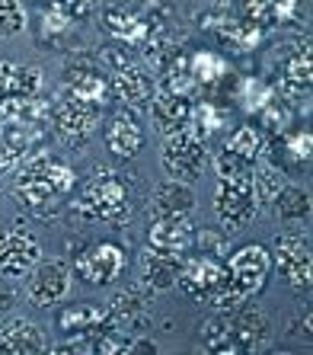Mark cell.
I'll use <instances>...</instances> for the list:
<instances>
[{
	"mask_svg": "<svg viewBox=\"0 0 313 355\" xmlns=\"http://www.w3.org/2000/svg\"><path fill=\"white\" fill-rule=\"evenodd\" d=\"M71 192H74V170L51 154L26 157V164L17 173V182H13L17 202L35 215H55V208Z\"/></svg>",
	"mask_w": 313,
	"mask_h": 355,
	"instance_id": "cell-1",
	"label": "cell"
},
{
	"mask_svg": "<svg viewBox=\"0 0 313 355\" xmlns=\"http://www.w3.org/2000/svg\"><path fill=\"white\" fill-rule=\"evenodd\" d=\"M176 285H179L189 297H195V301L211 304L215 311H233V307H240L247 301V297L233 288L231 272H227V266H224L217 257L186 259Z\"/></svg>",
	"mask_w": 313,
	"mask_h": 355,
	"instance_id": "cell-2",
	"label": "cell"
},
{
	"mask_svg": "<svg viewBox=\"0 0 313 355\" xmlns=\"http://www.w3.org/2000/svg\"><path fill=\"white\" fill-rule=\"evenodd\" d=\"M74 211L87 221H122V218H128V186L116 170L99 166L83 182Z\"/></svg>",
	"mask_w": 313,
	"mask_h": 355,
	"instance_id": "cell-3",
	"label": "cell"
},
{
	"mask_svg": "<svg viewBox=\"0 0 313 355\" xmlns=\"http://www.w3.org/2000/svg\"><path fill=\"white\" fill-rule=\"evenodd\" d=\"M160 166H163L166 180H179V182L198 180L208 166L205 138H198L192 128H182V132H176V135H166L163 154H160Z\"/></svg>",
	"mask_w": 313,
	"mask_h": 355,
	"instance_id": "cell-4",
	"label": "cell"
},
{
	"mask_svg": "<svg viewBox=\"0 0 313 355\" xmlns=\"http://www.w3.org/2000/svg\"><path fill=\"white\" fill-rule=\"evenodd\" d=\"M51 122H55V132L64 144L71 148H83L87 141L96 135L99 125V106L87 103V99L74 96V93H61L51 106Z\"/></svg>",
	"mask_w": 313,
	"mask_h": 355,
	"instance_id": "cell-5",
	"label": "cell"
},
{
	"mask_svg": "<svg viewBox=\"0 0 313 355\" xmlns=\"http://www.w3.org/2000/svg\"><path fill=\"white\" fill-rule=\"evenodd\" d=\"M215 215L224 231H243L256 215H259V202H256L253 182L249 176L237 180H221L215 189Z\"/></svg>",
	"mask_w": 313,
	"mask_h": 355,
	"instance_id": "cell-6",
	"label": "cell"
},
{
	"mask_svg": "<svg viewBox=\"0 0 313 355\" xmlns=\"http://www.w3.org/2000/svg\"><path fill=\"white\" fill-rule=\"evenodd\" d=\"M154 295L156 291L144 282H134L132 288L118 291L112 301L106 304V317H109V327L125 333H138L144 330L154 317Z\"/></svg>",
	"mask_w": 313,
	"mask_h": 355,
	"instance_id": "cell-7",
	"label": "cell"
},
{
	"mask_svg": "<svg viewBox=\"0 0 313 355\" xmlns=\"http://www.w3.org/2000/svg\"><path fill=\"white\" fill-rule=\"evenodd\" d=\"M74 272L64 259H39L29 269V282H26V297L35 307H55L61 304L71 291Z\"/></svg>",
	"mask_w": 313,
	"mask_h": 355,
	"instance_id": "cell-8",
	"label": "cell"
},
{
	"mask_svg": "<svg viewBox=\"0 0 313 355\" xmlns=\"http://www.w3.org/2000/svg\"><path fill=\"white\" fill-rule=\"evenodd\" d=\"M259 157H262V135L256 128H237L224 141L221 154L215 157V170L221 180L249 176V170L259 164Z\"/></svg>",
	"mask_w": 313,
	"mask_h": 355,
	"instance_id": "cell-9",
	"label": "cell"
},
{
	"mask_svg": "<svg viewBox=\"0 0 313 355\" xmlns=\"http://www.w3.org/2000/svg\"><path fill=\"white\" fill-rule=\"evenodd\" d=\"M275 269L291 288H310L313 250L307 234H281L275 237Z\"/></svg>",
	"mask_w": 313,
	"mask_h": 355,
	"instance_id": "cell-10",
	"label": "cell"
},
{
	"mask_svg": "<svg viewBox=\"0 0 313 355\" xmlns=\"http://www.w3.org/2000/svg\"><path fill=\"white\" fill-rule=\"evenodd\" d=\"M227 323H231V339H233V352L249 355V352H265L272 346V320L259 311V307H233L224 311Z\"/></svg>",
	"mask_w": 313,
	"mask_h": 355,
	"instance_id": "cell-11",
	"label": "cell"
},
{
	"mask_svg": "<svg viewBox=\"0 0 313 355\" xmlns=\"http://www.w3.org/2000/svg\"><path fill=\"white\" fill-rule=\"evenodd\" d=\"M42 259V243L26 227H3L0 231V275L23 279Z\"/></svg>",
	"mask_w": 313,
	"mask_h": 355,
	"instance_id": "cell-12",
	"label": "cell"
},
{
	"mask_svg": "<svg viewBox=\"0 0 313 355\" xmlns=\"http://www.w3.org/2000/svg\"><path fill=\"white\" fill-rule=\"evenodd\" d=\"M125 250L118 243H96V247L83 250L80 257L74 259V269L71 272L77 275L80 282L87 285H109V282H116L118 275L125 272Z\"/></svg>",
	"mask_w": 313,
	"mask_h": 355,
	"instance_id": "cell-13",
	"label": "cell"
},
{
	"mask_svg": "<svg viewBox=\"0 0 313 355\" xmlns=\"http://www.w3.org/2000/svg\"><path fill=\"white\" fill-rule=\"evenodd\" d=\"M227 272H231L233 288H237L243 297H249V295H256V291H262L265 279L272 272V257H269L265 247L249 243V247H240L231 257Z\"/></svg>",
	"mask_w": 313,
	"mask_h": 355,
	"instance_id": "cell-14",
	"label": "cell"
},
{
	"mask_svg": "<svg viewBox=\"0 0 313 355\" xmlns=\"http://www.w3.org/2000/svg\"><path fill=\"white\" fill-rule=\"evenodd\" d=\"M310 80H313V55H310V39H304V45H297L288 58L281 61L278 71V99L285 103H301L310 99Z\"/></svg>",
	"mask_w": 313,
	"mask_h": 355,
	"instance_id": "cell-15",
	"label": "cell"
},
{
	"mask_svg": "<svg viewBox=\"0 0 313 355\" xmlns=\"http://www.w3.org/2000/svg\"><path fill=\"white\" fill-rule=\"evenodd\" d=\"M112 87V96L125 106V112H132L134 119L144 116L150 109V99H154V77L138 64H125L116 71V77L109 80Z\"/></svg>",
	"mask_w": 313,
	"mask_h": 355,
	"instance_id": "cell-16",
	"label": "cell"
},
{
	"mask_svg": "<svg viewBox=\"0 0 313 355\" xmlns=\"http://www.w3.org/2000/svg\"><path fill=\"white\" fill-rule=\"evenodd\" d=\"M192 243H195V227H192L189 215L154 218L147 231V250L166 253V257H186Z\"/></svg>",
	"mask_w": 313,
	"mask_h": 355,
	"instance_id": "cell-17",
	"label": "cell"
},
{
	"mask_svg": "<svg viewBox=\"0 0 313 355\" xmlns=\"http://www.w3.org/2000/svg\"><path fill=\"white\" fill-rule=\"evenodd\" d=\"M147 116L160 135H176L192 125V103L189 96H179V93L156 90L154 99H150Z\"/></svg>",
	"mask_w": 313,
	"mask_h": 355,
	"instance_id": "cell-18",
	"label": "cell"
},
{
	"mask_svg": "<svg viewBox=\"0 0 313 355\" xmlns=\"http://www.w3.org/2000/svg\"><path fill=\"white\" fill-rule=\"evenodd\" d=\"M64 90L87 99V103H93V106H99V109L106 106L109 96H112V87H109V80L102 77V71H99L93 61H77L74 67H67Z\"/></svg>",
	"mask_w": 313,
	"mask_h": 355,
	"instance_id": "cell-19",
	"label": "cell"
},
{
	"mask_svg": "<svg viewBox=\"0 0 313 355\" xmlns=\"http://www.w3.org/2000/svg\"><path fill=\"white\" fill-rule=\"evenodd\" d=\"M109 327L106 307L102 304H71L58 311V330L71 339H96Z\"/></svg>",
	"mask_w": 313,
	"mask_h": 355,
	"instance_id": "cell-20",
	"label": "cell"
},
{
	"mask_svg": "<svg viewBox=\"0 0 313 355\" xmlns=\"http://www.w3.org/2000/svg\"><path fill=\"white\" fill-rule=\"evenodd\" d=\"M48 349L45 333L35 327L33 320L13 317L0 327V352L3 355H39Z\"/></svg>",
	"mask_w": 313,
	"mask_h": 355,
	"instance_id": "cell-21",
	"label": "cell"
},
{
	"mask_svg": "<svg viewBox=\"0 0 313 355\" xmlns=\"http://www.w3.org/2000/svg\"><path fill=\"white\" fill-rule=\"evenodd\" d=\"M192 208H195V192H192L189 182H179V180L160 182V186L150 192V202H147V211L154 218L189 215Z\"/></svg>",
	"mask_w": 313,
	"mask_h": 355,
	"instance_id": "cell-22",
	"label": "cell"
},
{
	"mask_svg": "<svg viewBox=\"0 0 313 355\" xmlns=\"http://www.w3.org/2000/svg\"><path fill=\"white\" fill-rule=\"evenodd\" d=\"M102 141L106 148L116 154V157H134L144 144V132H141L138 119L132 112H118V116L109 119L106 132H102Z\"/></svg>",
	"mask_w": 313,
	"mask_h": 355,
	"instance_id": "cell-23",
	"label": "cell"
},
{
	"mask_svg": "<svg viewBox=\"0 0 313 355\" xmlns=\"http://www.w3.org/2000/svg\"><path fill=\"white\" fill-rule=\"evenodd\" d=\"M182 263H186V257H166V253L147 250V253H144V259H141V282H144V285H150L154 291L173 288L176 282H179Z\"/></svg>",
	"mask_w": 313,
	"mask_h": 355,
	"instance_id": "cell-24",
	"label": "cell"
},
{
	"mask_svg": "<svg viewBox=\"0 0 313 355\" xmlns=\"http://www.w3.org/2000/svg\"><path fill=\"white\" fill-rule=\"evenodd\" d=\"M42 71L35 64L0 61V96H39Z\"/></svg>",
	"mask_w": 313,
	"mask_h": 355,
	"instance_id": "cell-25",
	"label": "cell"
},
{
	"mask_svg": "<svg viewBox=\"0 0 313 355\" xmlns=\"http://www.w3.org/2000/svg\"><path fill=\"white\" fill-rule=\"evenodd\" d=\"M102 23H106V33L122 39L125 45H134V42H144L150 35V23L144 17H138L134 10H122V7H109L102 13Z\"/></svg>",
	"mask_w": 313,
	"mask_h": 355,
	"instance_id": "cell-26",
	"label": "cell"
},
{
	"mask_svg": "<svg viewBox=\"0 0 313 355\" xmlns=\"http://www.w3.org/2000/svg\"><path fill=\"white\" fill-rule=\"evenodd\" d=\"M272 208H275V215H278L281 221H304V218L310 215V192L288 182V186L275 196Z\"/></svg>",
	"mask_w": 313,
	"mask_h": 355,
	"instance_id": "cell-27",
	"label": "cell"
},
{
	"mask_svg": "<svg viewBox=\"0 0 313 355\" xmlns=\"http://www.w3.org/2000/svg\"><path fill=\"white\" fill-rule=\"evenodd\" d=\"M249 182H253L256 202H259V205H272L275 196L288 186V176H285V170H278L275 164H259Z\"/></svg>",
	"mask_w": 313,
	"mask_h": 355,
	"instance_id": "cell-28",
	"label": "cell"
},
{
	"mask_svg": "<svg viewBox=\"0 0 313 355\" xmlns=\"http://www.w3.org/2000/svg\"><path fill=\"white\" fill-rule=\"evenodd\" d=\"M202 346L215 355H237L233 352V339H231V323H227V314L217 311V317L205 323V333H202Z\"/></svg>",
	"mask_w": 313,
	"mask_h": 355,
	"instance_id": "cell-29",
	"label": "cell"
},
{
	"mask_svg": "<svg viewBox=\"0 0 313 355\" xmlns=\"http://www.w3.org/2000/svg\"><path fill=\"white\" fill-rule=\"evenodd\" d=\"M189 74L195 83H217L224 74H227V61L215 51H198L189 58Z\"/></svg>",
	"mask_w": 313,
	"mask_h": 355,
	"instance_id": "cell-30",
	"label": "cell"
},
{
	"mask_svg": "<svg viewBox=\"0 0 313 355\" xmlns=\"http://www.w3.org/2000/svg\"><path fill=\"white\" fill-rule=\"evenodd\" d=\"M272 99H275L272 83L259 80V77H247V80L240 83V103H243V109H249V112H262Z\"/></svg>",
	"mask_w": 313,
	"mask_h": 355,
	"instance_id": "cell-31",
	"label": "cell"
},
{
	"mask_svg": "<svg viewBox=\"0 0 313 355\" xmlns=\"http://www.w3.org/2000/svg\"><path fill=\"white\" fill-rule=\"evenodd\" d=\"M26 29V10L19 0H0V39L19 35Z\"/></svg>",
	"mask_w": 313,
	"mask_h": 355,
	"instance_id": "cell-32",
	"label": "cell"
},
{
	"mask_svg": "<svg viewBox=\"0 0 313 355\" xmlns=\"http://www.w3.org/2000/svg\"><path fill=\"white\" fill-rule=\"evenodd\" d=\"M192 119H195L198 125V138H205V135L217 132V128H224V122H227V109H217L215 103H202L198 109H192Z\"/></svg>",
	"mask_w": 313,
	"mask_h": 355,
	"instance_id": "cell-33",
	"label": "cell"
},
{
	"mask_svg": "<svg viewBox=\"0 0 313 355\" xmlns=\"http://www.w3.org/2000/svg\"><path fill=\"white\" fill-rule=\"evenodd\" d=\"M310 150H313L310 132H291L288 135V157L294 160V164H301V166L310 164Z\"/></svg>",
	"mask_w": 313,
	"mask_h": 355,
	"instance_id": "cell-34",
	"label": "cell"
},
{
	"mask_svg": "<svg viewBox=\"0 0 313 355\" xmlns=\"http://www.w3.org/2000/svg\"><path fill=\"white\" fill-rule=\"evenodd\" d=\"M262 119H265V125H269L272 132L281 135L285 128H288V119H291L288 103H285V99H272V103L262 109Z\"/></svg>",
	"mask_w": 313,
	"mask_h": 355,
	"instance_id": "cell-35",
	"label": "cell"
},
{
	"mask_svg": "<svg viewBox=\"0 0 313 355\" xmlns=\"http://www.w3.org/2000/svg\"><path fill=\"white\" fill-rule=\"evenodd\" d=\"M195 243L202 250V257H224V250H227V237L221 231H202L195 234Z\"/></svg>",
	"mask_w": 313,
	"mask_h": 355,
	"instance_id": "cell-36",
	"label": "cell"
},
{
	"mask_svg": "<svg viewBox=\"0 0 313 355\" xmlns=\"http://www.w3.org/2000/svg\"><path fill=\"white\" fill-rule=\"evenodd\" d=\"M99 0H58V7L64 10L71 19L77 17H87V13H93V7H96Z\"/></svg>",
	"mask_w": 313,
	"mask_h": 355,
	"instance_id": "cell-37",
	"label": "cell"
},
{
	"mask_svg": "<svg viewBox=\"0 0 313 355\" xmlns=\"http://www.w3.org/2000/svg\"><path fill=\"white\" fill-rule=\"evenodd\" d=\"M10 307H13V291H10V288H3V285H0V317L7 314Z\"/></svg>",
	"mask_w": 313,
	"mask_h": 355,
	"instance_id": "cell-38",
	"label": "cell"
}]
</instances>
